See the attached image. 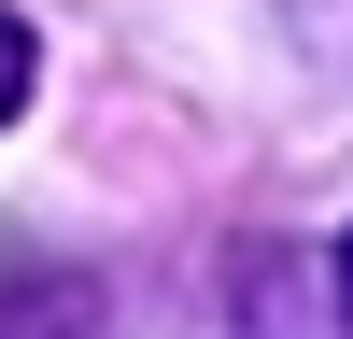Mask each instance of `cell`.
Wrapping results in <instances>:
<instances>
[{
    "mask_svg": "<svg viewBox=\"0 0 353 339\" xmlns=\"http://www.w3.org/2000/svg\"><path fill=\"white\" fill-rule=\"evenodd\" d=\"M28 85H43V43H28V14H14V0H0V127H14V113H28Z\"/></svg>",
    "mask_w": 353,
    "mask_h": 339,
    "instance_id": "1",
    "label": "cell"
},
{
    "mask_svg": "<svg viewBox=\"0 0 353 339\" xmlns=\"http://www.w3.org/2000/svg\"><path fill=\"white\" fill-rule=\"evenodd\" d=\"M339 325H353V240H339Z\"/></svg>",
    "mask_w": 353,
    "mask_h": 339,
    "instance_id": "2",
    "label": "cell"
}]
</instances>
